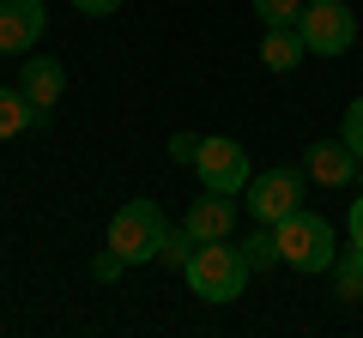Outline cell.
Returning a JSON list of instances; mask_svg holds the SVG:
<instances>
[{
	"instance_id": "obj_1",
	"label": "cell",
	"mask_w": 363,
	"mask_h": 338,
	"mask_svg": "<svg viewBox=\"0 0 363 338\" xmlns=\"http://www.w3.org/2000/svg\"><path fill=\"white\" fill-rule=\"evenodd\" d=\"M279 230V260L291 266V272H333V260H339V235H333V223L321 218V211H291L285 223H272Z\"/></svg>"
},
{
	"instance_id": "obj_2",
	"label": "cell",
	"mask_w": 363,
	"mask_h": 338,
	"mask_svg": "<svg viewBox=\"0 0 363 338\" xmlns=\"http://www.w3.org/2000/svg\"><path fill=\"white\" fill-rule=\"evenodd\" d=\"M182 278L206 302H236L248 290V260H242V247H230V242H200Z\"/></svg>"
},
{
	"instance_id": "obj_3",
	"label": "cell",
	"mask_w": 363,
	"mask_h": 338,
	"mask_svg": "<svg viewBox=\"0 0 363 338\" xmlns=\"http://www.w3.org/2000/svg\"><path fill=\"white\" fill-rule=\"evenodd\" d=\"M164 206L157 199H128V206H116V218H109V247H116L128 266H152L157 247H164Z\"/></svg>"
},
{
	"instance_id": "obj_4",
	"label": "cell",
	"mask_w": 363,
	"mask_h": 338,
	"mask_svg": "<svg viewBox=\"0 0 363 338\" xmlns=\"http://www.w3.org/2000/svg\"><path fill=\"white\" fill-rule=\"evenodd\" d=\"M194 175L200 187H212V194H248V182H255V169H248V151L236 139H224V133H212V139H200V157H194Z\"/></svg>"
},
{
	"instance_id": "obj_5",
	"label": "cell",
	"mask_w": 363,
	"mask_h": 338,
	"mask_svg": "<svg viewBox=\"0 0 363 338\" xmlns=\"http://www.w3.org/2000/svg\"><path fill=\"white\" fill-rule=\"evenodd\" d=\"M297 25L309 54H351V42H357V18H351L345 0H309Z\"/></svg>"
},
{
	"instance_id": "obj_6",
	"label": "cell",
	"mask_w": 363,
	"mask_h": 338,
	"mask_svg": "<svg viewBox=\"0 0 363 338\" xmlns=\"http://www.w3.org/2000/svg\"><path fill=\"white\" fill-rule=\"evenodd\" d=\"M242 206L255 211V223H285L303 206V169H260L255 182H248Z\"/></svg>"
},
{
	"instance_id": "obj_7",
	"label": "cell",
	"mask_w": 363,
	"mask_h": 338,
	"mask_svg": "<svg viewBox=\"0 0 363 338\" xmlns=\"http://www.w3.org/2000/svg\"><path fill=\"white\" fill-rule=\"evenodd\" d=\"M49 30V6L43 0H0V54H25Z\"/></svg>"
},
{
	"instance_id": "obj_8",
	"label": "cell",
	"mask_w": 363,
	"mask_h": 338,
	"mask_svg": "<svg viewBox=\"0 0 363 338\" xmlns=\"http://www.w3.org/2000/svg\"><path fill=\"white\" fill-rule=\"evenodd\" d=\"M18 91L30 97L37 121H49V109L61 103V91H67V66H61V61H49V54H30V61L18 66Z\"/></svg>"
},
{
	"instance_id": "obj_9",
	"label": "cell",
	"mask_w": 363,
	"mask_h": 338,
	"mask_svg": "<svg viewBox=\"0 0 363 338\" xmlns=\"http://www.w3.org/2000/svg\"><path fill=\"white\" fill-rule=\"evenodd\" d=\"M303 169H309V182H321V187H345L351 175H357V151L345 145V133H339V139H315L309 151H303Z\"/></svg>"
},
{
	"instance_id": "obj_10",
	"label": "cell",
	"mask_w": 363,
	"mask_h": 338,
	"mask_svg": "<svg viewBox=\"0 0 363 338\" xmlns=\"http://www.w3.org/2000/svg\"><path fill=\"white\" fill-rule=\"evenodd\" d=\"M188 230H194V242H224L236 223V194H212V187H200V199L188 206Z\"/></svg>"
},
{
	"instance_id": "obj_11",
	"label": "cell",
	"mask_w": 363,
	"mask_h": 338,
	"mask_svg": "<svg viewBox=\"0 0 363 338\" xmlns=\"http://www.w3.org/2000/svg\"><path fill=\"white\" fill-rule=\"evenodd\" d=\"M303 54H309V42H303V25H272L267 37H260V66H267V73H291Z\"/></svg>"
},
{
	"instance_id": "obj_12",
	"label": "cell",
	"mask_w": 363,
	"mask_h": 338,
	"mask_svg": "<svg viewBox=\"0 0 363 338\" xmlns=\"http://www.w3.org/2000/svg\"><path fill=\"white\" fill-rule=\"evenodd\" d=\"M30 127H43L37 109H30V97L13 91V85H0V139H18V133H30Z\"/></svg>"
},
{
	"instance_id": "obj_13",
	"label": "cell",
	"mask_w": 363,
	"mask_h": 338,
	"mask_svg": "<svg viewBox=\"0 0 363 338\" xmlns=\"http://www.w3.org/2000/svg\"><path fill=\"white\" fill-rule=\"evenodd\" d=\"M333 296L339 302H363V247H339V260H333Z\"/></svg>"
},
{
	"instance_id": "obj_14",
	"label": "cell",
	"mask_w": 363,
	"mask_h": 338,
	"mask_svg": "<svg viewBox=\"0 0 363 338\" xmlns=\"http://www.w3.org/2000/svg\"><path fill=\"white\" fill-rule=\"evenodd\" d=\"M242 260H248V272H267V266H285V260H279V230H272V223H260V230H255V235L242 242Z\"/></svg>"
},
{
	"instance_id": "obj_15",
	"label": "cell",
	"mask_w": 363,
	"mask_h": 338,
	"mask_svg": "<svg viewBox=\"0 0 363 338\" xmlns=\"http://www.w3.org/2000/svg\"><path fill=\"white\" fill-rule=\"evenodd\" d=\"M194 230L188 223H176V230H164V247H157V260L164 266H176V272H188V260H194Z\"/></svg>"
},
{
	"instance_id": "obj_16",
	"label": "cell",
	"mask_w": 363,
	"mask_h": 338,
	"mask_svg": "<svg viewBox=\"0 0 363 338\" xmlns=\"http://www.w3.org/2000/svg\"><path fill=\"white\" fill-rule=\"evenodd\" d=\"M255 18H260V25H297V18H303V0H255Z\"/></svg>"
},
{
	"instance_id": "obj_17",
	"label": "cell",
	"mask_w": 363,
	"mask_h": 338,
	"mask_svg": "<svg viewBox=\"0 0 363 338\" xmlns=\"http://www.w3.org/2000/svg\"><path fill=\"white\" fill-rule=\"evenodd\" d=\"M339 133H345V145L363 157V97H351V109H345V121H339Z\"/></svg>"
},
{
	"instance_id": "obj_18",
	"label": "cell",
	"mask_w": 363,
	"mask_h": 338,
	"mask_svg": "<svg viewBox=\"0 0 363 338\" xmlns=\"http://www.w3.org/2000/svg\"><path fill=\"white\" fill-rule=\"evenodd\" d=\"M169 157H176V163H194L200 157V133H169Z\"/></svg>"
},
{
	"instance_id": "obj_19",
	"label": "cell",
	"mask_w": 363,
	"mask_h": 338,
	"mask_svg": "<svg viewBox=\"0 0 363 338\" xmlns=\"http://www.w3.org/2000/svg\"><path fill=\"white\" fill-rule=\"evenodd\" d=\"M91 272L104 278V284H116V278H121V272H128V260H121L116 247H109V254H97V260H91Z\"/></svg>"
},
{
	"instance_id": "obj_20",
	"label": "cell",
	"mask_w": 363,
	"mask_h": 338,
	"mask_svg": "<svg viewBox=\"0 0 363 338\" xmlns=\"http://www.w3.org/2000/svg\"><path fill=\"white\" fill-rule=\"evenodd\" d=\"M73 6H79V13H85V18H109V13H116V6H121V0H73Z\"/></svg>"
},
{
	"instance_id": "obj_21",
	"label": "cell",
	"mask_w": 363,
	"mask_h": 338,
	"mask_svg": "<svg viewBox=\"0 0 363 338\" xmlns=\"http://www.w3.org/2000/svg\"><path fill=\"white\" fill-rule=\"evenodd\" d=\"M351 247H363V199H351Z\"/></svg>"
},
{
	"instance_id": "obj_22",
	"label": "cell",
	"mask_w": 363,
	"mask_h": 338,
	"mask_svg": "<svg viewBox=\"0 0 363 338\" xmlns=\"http://www.w3.org/2000/svg\"><path fill=\"white\" fill-rule=\"evenodd\" d=\"M357 175H363V157H357Z\"/></svg>"
}]
</instances>
